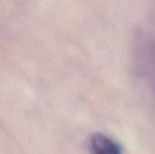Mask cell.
<instances>
[{
	"mask_svg": "<svg viewBox=\"0 0 155 154\" xmlns=\"http://www.w3.org/2000/svg\"><path fill=\"white\" fill-rule=\"evenodd\" d=\"M88 144L90 154H124L122 145L103 133H93L89 138Z\"/></svg>",
	"mask_w": 155,
	"mask_h": 154,
	"instance_id": "obj_2",
	"label": "cell"
},
{
	"mask_svg": "<svg viewBox=\"0 0 155 154\" xmlns=\"http://www.w3.org/2000/svg\"><path fill=\"white\" fill-rule=\"evenodd\" d=\"M135 71L155 100V43L139 49L135 57Z\"/></svg>",
	"mask_w": 155,
	"mask_h": 154,
	"instance_id": "obj_1",
	"label": "cell"
}]
</instances>
